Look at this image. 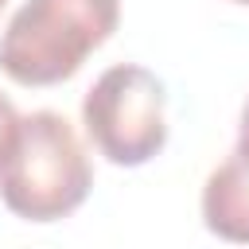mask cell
I'll return each mask as SVG.
<instances>
[{
	"mask_svg": "<svg viewBox=\"0 0 249 249\" xmlns=\"http://www.w3.org/2000/svg\"><path fill=\"white\" fill-rule=\"evenodd\" d=\"M93 167L74 124L54 109L19 117L0 156V202L23 222H58L86 202Z\"/></svg>",
	"mask_w": 249,
	"mask_h": 249,
	"instance_id": "obj_1",
	"label": "cell"
},
{
	"mask_svg": "<svg viewBox=\"0 0 249 249\" xmlns=\"http://www.w3.org/2000/svg\"><path fill=\"white\" fill-rule=\"evenodd\" d=\"M121 0H27L0 35V70L16 86H58L109 43Z\"/></svg>",
	"mask_w": 249,
	"mask_h": 249,
	"instance_id": "obj_2",
	"label": "cell"
},
{
	"mask_svg": "<svg viewBox=\"0 0 249 249\" xmlns=\"http://www.w3.org/2000/svg\"><path fill=\"white\" fill-rule=\"evenodd\" d=\"M82 124L89 144L117 167H140L167 144V93L163 82L136 66L117 62L82 97Z\"/></svg>",
	"mask_w": 249,
	"mask_h": 249,
	"instance_id": "obj_3",
	"label": "cell"
},
{
	"mask_svg": "<svg viewBox=\"0 0 249 249\" xmlns=\"http://www.w3.org/2000/svg\"><path fill=\"white\" fill-rule=\"evenodd\" d=\"M202 226L233 245H249V163L241 156L222 160L202 183Z\"/></svg>",
	"mask_w": 249,
	"mask_h": 249,
	"instance_id": "obj_4",
	"label": "cell"
},
{
	"mask_svg": "<svg viewBox=\"0 0 249 249\" xmlns=\"http://www.w3.org/2000/svg\"><path fill=\"white\" fill-rule=\"evenodd\" d=\"M16 124H19V113H16V105L0 93V156L8 152V144H12V136H16Z\"/></svg>",
	"mask_w": 249,
	"mask_h": 249,
	"instance_id": "obj_5",
	"label": "cell"
},
{
	"mask_svg": "<svg viewBox=\"0 0 249 249\" xmlns=\"http://www.w3.org/2000/svg\"><path fill=\"white\" fill-rule=\"evenodd\" d=\"M233 156H241V160L249 163V101L241 105V121H237V148H233Z\"/></svg>",
	"mask_w": 249,
	"mask_h": 249,
	"instance_id": "obj_6",
	"label": "cell"
},
{
	"mask_svg": "<svg viewBox=\"0 0 249 249\" xmlns=\"http://www.w3.org/2000/svg\"><path fill=\"white\" fill-rule=\"evenodd\" d=\"M4 8H8V0H0V12H4Z\"/></svg>",
	"mask_w": 249,
	"mask_h": 249,
	"instance_id": "obj_7",
	"label": "cell"
},
{
	"mask_svg": "<svg viewBox=\"0 0 249 249\" xmlns=\"http://www.w3.org/2000/svg\"><path fill=\"white\" fill-rule=\"evenodd\" d=\"M233 4H249V0H233Z\"/></svg>",
	"mask_w": 249,
	"mask_h": 249,
	"instance_id": "obj_8",
	"label": "cell"
}]
</instances>
